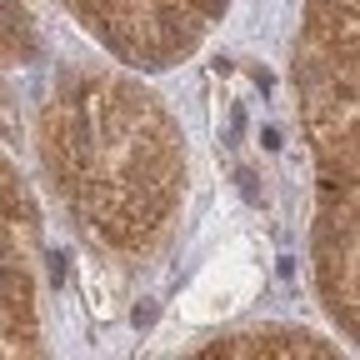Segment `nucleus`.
<instances>
[{
	"mask_svg": "<svg viewBox=\"0 0 360 360\" xmlns=\"http://www.w3.org/2000/svg\"><path fill=\"white\" fill-rule=\"evenodd\" d=\"M70 20L125 70H170L191 60L231 0H60Z\"/></svg>",
	"mask_w": 360,
	"mask_h": 360,
	"instance_id": "7ed1b4c3",
	"label": "nucleus"
},
{
	"mask_svg": "<svg viewBox=\"0 0 360 360\" xmlns=\"http://www.w3.org/2000/svg\"><path fill=\"white\" fill-rule=\"evenodd\" d=\"M40 165L75 231L125 260H150L186 210V135L125 70H70L35 120Z\"/></svg>",
	"mask_w": 360,
	"mask_h": 360,
	"instance_id": "f257e3e1",
	"label": "nucleus"
},
{
	"mask_svg": "<svg viewBox=\"0 0 360 360\" xmlns=\"http://www.w3.org/2000/svg\"><path fill=\"white\" fill-rule=\"evenodd\" d=\"M40 56V25L25 0H0V70H15Z\"/></svg>",
	"mask_w": 360,
	"mask_h": 360,
	"instance_id": "39448f33",
	"label": "nucleus"
},
{
	"mask_svg": "<svg viewBox=\"0 0 360 360\" xmlns=\"http://www.w3.org/2000/svg\"><path fill=\"white\" fill-rule=\"evenodd\" d=\"M40 350V205L15 160L0 155V355Z\"/></svg>",
	"mask_w": 360,
	"mask_h": 360,
	"instance_id": "20e7f679",
	"label": "nucleus"
},
{
	"mask_svg": "<svg viewBox=\"0 0 360 360\" xmlns=\"http://www.w3.org/2000/svg\"><path fill=\"white\" fill-rule=\"evenodd\" d=\"M295 90L315 165V285L345 340H355V0H305Z\"/></svg>",
	"mask_w": 360,
	"mask_h": 360,
	"instance_id": "f03ea898",
	"label": "nucleus"
}]
</instances>
